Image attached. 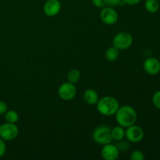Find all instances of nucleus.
<instances>
[{"mask_svg":"<svg viewBox=\"0 0 160 160\" xmlns=\"http://www.w3.org/2000/svg\"><path fill=\"white\" fill-rule=\"evenodd\" d=\"M115 117L119 125L127 128L136 123L138 115L136 110L132 106L125 105L119 107L118 110L115 113Z\"/></svg>","mask_w":160,"mask_h":160,"instance_id":"f257e3e1","label":"nucleus"},{"mask_svg":"<svg viewBox=\"0 0 160 160\" xmlns=\"http://www.w3.org/2000/svg\"><path fill=\"white\" fill-rule=\"evenodd\" d=\"M120 107V103L117 98L112 96H105L99 98L96 103V108L100 114L106 117L115 115Z\"/></svg>","mask_w":160,"mask_h":160,"instance_id":"f03ea898","label":"nucleus"},{"mask_svg":"<svg viewBox=\"0 0 160 160\" xmlns=\"http://www.w3.org/2000/svg\"><path fill=\"white\" fill-rule=\"evenodd\" d=\"M92 138L95 143L104 145L111 143L112 141L111 135V128L106 125L98 126L94 130L92 133Z\"/></svg>","mask_w":160,"mask_h":160,"instance_id":"7ed1b4c3","label":"nucleus"},{"mask_svg":"<svg viewBox=\"0 0 160 160\" xmlns=\"http://www.w3.org/2000/svg\"><path fill=\"white\" fill-rule=\"evenodd\" d=\"M133 44V37L128 32H120L114 36L112 45L119 50H125L129 48Z\"/></svg>","mask_w":160,"mask_h":160,"instance_id":"20e7f679","label":"nucleus"},{"mask_svg":"<svg viewBox=\"0 0 160 160\" xmlns=\"http://www.w3.org/2000/svg\"><path fill=\"white\" fill-rule=\"evenodd\" d=\"M19 128L15 123H6L0 126V138L4 141H12L18 136Z\"/></svg>","mask_w":160,"mask_h":160,"instance_id":"39448f33","label":"nucleus"},{"mask_svg":"<svg viewBox=\"0 0 160 160\" xmlns=\"http://www.w3.org/2000/svg\"><path fill=\"white\" fill-rule=\"evenodd\" d=\"M77 88L74 84L70 82H65L59 86L58 89V95L63 101H70L76 96Z\"/></svg>","mask_w":160,"mask_h":160,"instance_id":"423d86ee","label":"nucleus"},{"mask_svg":"<svg viewBox=\"0 0 160 160\" xmlns=\"http://www.w3.org/2000/svg\"><path fill=\"white\" fill-rule=\"evenodd\" d=\"M100 18L105 24L113 25L118 20V12L114 8L105 6L102 8V10L100 12Z\"/></svg>","mask_w":160,"mask_h":160,"instance_id":"0eeeda50","label":"nucleus"},{"mask_svg":"<svg viewBox=\"0 0 160 160\" xmlns=\"http://www.w3.org/2000/svg\"><path fill=\"white\" fill-rule=\"evenodd\" d=\"M125 137L130 142L138 143L143 139L144 131L141 127L133 124L127 128L125 131Z\"/></svg>","mask_w":160,"mask_h":160,"instance_id":"6e6552de","label":"nucleus"},{"mask_svg":"<svg viewBox=\"0 0 160 160\" xmlns=\"http://www.w3.org/2000/svg\"><path fill=\"white\" fill-rule=\"evenodd\" d=\"M102 157L106 160H116L120 156V150L116 145L109 143L104 145L101 151Z\"/></svg>","mask_w":160,"mask_h":160,"instance_id":"1a4fd4ad","label":"nucleus"},{"mask_svg":"<svg viewBox=\"0 0 160 160\" xmlns=\"http://www.w3.org/2000/svg\"><path fill=\"white\" fill-rule=\"evenodd\" d=\"M144 70L148 74L154 76L160 72V61L157 58L149 57L146 59L143 64Z\"/></svg>","mask_w":160,"mask_h":160,"instance_id":"9d476101","label":"nucleus"},{"mask_svg":"<svg viewBox=\"0 0 160 160\" xmlns=\"http://www.w3.org/2000/svg\"><path fill=\"white\" fill-rule=\"evenodd\" d=\"M44 12L48 17H55L61 10V3L59 0H47L43 6Z\"/></svg>","mask_w":160,"mask_h":160,"instance_id":"9b49d317","label":"nucleus"},{"mask_svg":"<svg viewBox=\"0 0 160 160\" xmlns=\"http://www.w3.org/2000/svg\"><path fill=\"white\" fill-rule=\"evenodd\" d=\"M84 100L89 105H96L98 101V95L93 89H87L83 95Z\"/></svg>","mask_w":160,"mask_h":160,"instance_id":"f8f14e48","label":"nucleus"},{"mask_svg":"<svg viewBox=\"0 0 160 160\" xmlns=\"http://www.w3.org/2000/svg\"><path fill=\"white\" fill-rule=\"evenodd\" d=\"M111 135H112V140L120 141L123 140L125 137V130L124 128L119 125V126L114 127L111 128Z\"/></svg>","mask_w":160,"mask_h":160,"instance_id":"ddd939ff","label":"nucleus"},{"mask_svg":"<svg viewBox=\"0 0 160 160\" xmlns=\"http://www.w3.org/2000/svg\"><path fill=\"white\" fill-rule=\"evenodd\" d=\"M105 55H106V58L108 61L113 62V61L117 60V58L119 57L120 50L114 46L109 47V48L106 50V54Z\"/></svg>","mask_w":160,"mask_h":160,"instance_id":"4468645a","label":"nucleus"},{"mask_svg":"<svg viewBox=\"0 0 160 160\" xmlns=\"http://www.w3.org/2000/svg\"><path fill=\"white\" fill-rule=\"evenodd\" d=\"M145 8L150 13H155L159 9V3L158 0H145Z\"/></svg>","mask_w":160,"mask_h":160,"instance_id":"2eb2a0df","label":"nucleus"},{"mask_svg":"<svg viewBox=\"0 0 160 160\" xmlns=\"http://www.w3.org/2000/svg\"><path fill=\"white\" fill-rule=\"evenodd\" d=\"M81 79V72L77 69H72L67 73V80L68 82L72 83V84H76L77 82Z\"/></svg>","mask_w":160,"mask_h":160,"instance_id":"dca6fc26","label":"nucleus"},{"mask_svg":"<svg viewBox=\"0 0 160 160\" xmlns=\"http://www.w3.org/2000/svg\"><path fill=\"white\" fill-rule=\"evenodd\" d=\"M5 119H6V122H8V123H15L18 121L19 115L16 111L7 110L5 113Z\"/></svg>","mask_w":160,"mask_h":160,"instance_id":"f3484780","label":"nucleus"},{"mask_svg":"<svg viewBox=\"0 0 160 160\" xmlns=\"http://www.w3.org/2000/svg\"><path fill=\"white\" fill-rule=\"evenodd\" d=\"M131 160H144L145 159V155L140 150H134L132 152L130 156Z\"/></svg>","mask_w":160,"mask_h":160,"instance_id":"a211bd4d","label":"nucleus"},{"mask_svg":"<svg viewBox=\"0 0 160 160\" xmlns=\"http://www.w3.org/2000/svg\"><path fill=\"white\" fill-rule=\"evenodd\" d=\"M123 2L122 0H106V6L109 7H117V6H123Z\"/></svg>","mask_w":160,"mask_h":160,"instance_id":"6ab92c4d","label":"nucleus"},{"mask_svg":"<svg viewBox=\"0 0 160 160\" xmlns=\"http://www.w3.org/2000/svg\"><path fill=\"white\" fill-rule=\"evenodd\" d=\"M152 103L157 109H160V91L154 93L152 96Z\"/></svg>","mask_w":160,"mask_h":160,"instance_id":"aec40b11","label":"nucleus"},{"mask_svg":"<svg viewBox=\"0 0 160 160\" xmlns=\"http://www.w3.org/2000/svg\"><path fill=\"white\" fill-rule=\"evenodd\" d=\"M117 147L118 148L119 150H121V151H126V150L128 149L129 148V145H128V142H124L123 140H120V141H117Z\"/></svg>","mask_w":160,"mask_h":160,"instance_id":"412c9836","label":"nucleus"},{"mask_svg":"<svg viewBox=\"0 0 160 160\" xmlns=\"http://www.w3.org/2000/svg\"><path fill=\"white\" fill-rule=\"evenodd\" d=\"M92 2L94 6H96L97 8L102 9L106 6V0H92Z\"/></svg>","mask_w":160,"mask_h":160,"instance_id":"4be33fe9","label":"nucleus"},{"mask_svg":"<svg viewBox=\"0 0 160 160\" xmlns=\"http://www.w3.org/2000/svg\"><path fill=\"white\" fill-rule=\"evenodd\" d=\"M6 143H5L4 140L0 138V158H1L2 156H4L5 153H6Z\"/></svg>","mask_w":160,"mask_h":160,"instance_id":"5701e85b","label":"nucleus"},{"mask_svg":"<svg viewBox=\"0 0 160 160\" xmlns=\"http://www.w3.org/2000/svg\"><path fill=\"white\" fill-rule=\"evenodd\" d=\"M7 110H8V107L6 103L0 100V115L5 114Z\"/></svg>","mask_w":160,"mask_h":160,"instance_id":"b1692460","label":"nucleus"},{"mask_svg":"<svg viewBox=\"0 0 160 160\" xmlns=\"http://www.w3.org/2000/svg\"><path fill=\"white\" fill-rule=\"evenodd\" d=\"M124 5H128V6H135L138 4L141 0H122Z\"/></svg>","mask_w":160,"mask_h":160,"instance_id":"393cba45","label":"nucleus"}]
</instances>
